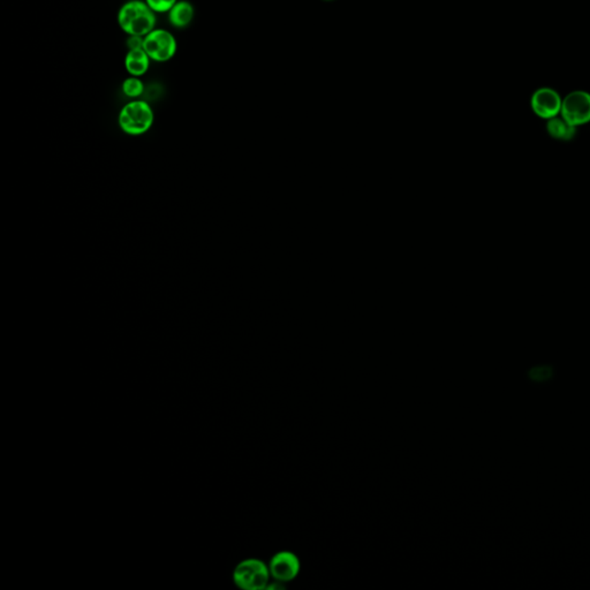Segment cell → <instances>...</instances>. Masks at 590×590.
Listing matches in <instances>:
<instances>
[{"mask_svg": "<svg viewBox=\"0 0 590 590\" xmlns=\"http://www.w3.org/2000/svg\"><path fill=\"white\" fill-rule=\"evenodd\" d=\"M156 13L148 6L145 0H129L120 7L118 23L128 36L145 37L156 28Z\"/></svg>", "mask_w": 590, "mask_h": 590, "instance_id": "cell-1", "label": "cell"}, {"mask_svg": "<svg viewBox=\"0 0 590 590\" xmlns=\"http://www.w3.org/2000/svg\"><path fill=\"white\" fill-rule=\"evenodd\" d=\"M154 124V112L145 101H133L126 104L119 114V126L129 136H142Z\"/></svg>", "mask_w": 590, "mask_h": 590, "instance_id": "cell-2", "label": "cell"}, {"mask_svg": "<svg viewBox=\"0 0 590 590\" xmlns=\"http://www.w3.org/2000/svg\"><path fill=\"white\" fill-rule=\"evenodd\" d=\"M269 566L260 559H246L239 562L233 572V580L239 588L258 590L267 587L270 579Z\"/></svg>", "mask_w": 590, "mask_h": 590, "instance_id": "cell-3", "label": "cell"}, {"mask_svg": "<svg viewBox=\"0 0 590 590\" xmlns=\"http://www.w3.org/2000/svg\"><path fill=\"white\" fill-rule=\"evenodd\" d=\"M143 50L151 60L165 63L176 56L178 50L176 40L170 32L165 29L155 28L145 36Z\"/></svg>", "mask_w": 590, "mask_h": 590, "instance_id": "cell-4", "label": "cell"}, {"mask_svg": "<svg viewBox=\"0 0 590 590\" xmlns=\"http://www.w3.org/2000/svg\"><path fill=\"white\" fill-rule=\"evenodd\" d=\"M560 116L578 127L590 121V94L587 91L575 90L562 98Z\"/></svg>", "mask_w": 590, "mask_h": 590, "instance_id": "cell-5", "label": "cell"}, {"mask_svg": "<svg viewBox=\"0 0 590 590\" xmlns=\"http://www.w3.org/2000/svg\"><path fill=\"white\" fill-rule=\"evenodd\" d=\"M562 98L555 89L549 87L537 89L531 96V107L534 114L549 120L560 114Z\"/></svg>", "mask_w": 590, "mask_h": 590, "instance_id": "cell-6", "label": "cell"}, {"mask_svg": "<svg viewBox=\"0 0 590 590\" xmlns=\"http://www.w3.org/2000/svg\"><path fill=\"white\" fill-rule=\"evenodd\" d=\"M301 568L300 559L291 551H279L271 558L269 571L275 581L289 582L298 577Z\"/></svg>", "mask_w": 590, "mask_h": 590, "instance_id": "cell-7", "label": "cell"}, {"mask_svg": "<svg viewBox=\"0 0 590 590\" xmlns=\"http://www.w3.org/2000/svg\"><path fill=\"white\" fill-rule=\"evenodd\" d=\"M169 14V23L174 28H186L192 23L195 16V8L187 0H178V3L171 8Z\"/></svg>", "mask_w": 590, "mask_h": 590, "instance_id": "cell-8", "label": "cell"}, {"mask_svg": "<svg viewBox=\"0 0 590 590\" xmlns=\"http://www.w3.org/2000/svg\"><path fill=\"white\" fill-rule=\"evenodd\" d=\"M150 57L143 49L128 50L125 58V68L132 76H145L150 67Z\"/></svg>", "mask_w": 590, "mask_h": 590, "instance_id": "cell-9", "label": "cell"}, {"mask_svg": "<svg viewBox=\"0 0 590 590\" xmlns=\"http://www.w3.org/2000/svg\"><path fill=\"white\" fill-rule=\"evenodd\" d=\"M546 131L551 138L562 140V141H570L577 136V127L567 123L562 116H557L548 120Z\"/></svg>", "mask_w": 590, "mask_h": 590, "instance_id": "cell-10", "label": "cell"}, {"mask_svg": "<svg viewBox=\"0 0 590 590\" xmlns=\"http://www.w3.org/2000/svg\"><path fill=\"white\" fill-rule=\"evenodd\" d=\"M121 89L127 97L136 98L143 94L145 85L138 76H131L123 82Z\"/></svg>", "mask_w": 590, "mask_h": 590, "instance_id": "cell-11", "label": "cell"}, {"mask_svg": "<svg viewBox=\"0 0 590 590\" xmlns=\"http://www.w3.org/2000/svg\"><path fill=\"white\" fill-rule=\"evenodd\" d=\"M155 13H169L178 0H145Z\"/></svg>", "mask_w": 590, "mask_h": 590, "instance_id": "cell-12", "label": "cell"}, {"mask_svg": "<svg viewBox=\"0 0 590 590\" xmlns=\"http://www.w3.org/2000/svg\"><path fill=\"white\" fill-rule=\"evenodd\" d=\"M143 42H145V37L129 36L126 41V45L128 47V50H138V49H143Z\"/></svg>", "mask_w": 590, "mask_h": 590, "instance_id": "cell-13", "label": "cell"}, {"mask_svg": "<svg viewBox=\"0 0 590 590\" xmlns=\"http://www.w3.org/2000/svg\"><path fill=\"white\" fill-rule=\"evenodd\" d=\"M531 374H534L531 376L533 380H543L544 377H546V374H550V369H548L546 367L534 368L533 371H531Z\"/></svg>", "mask_w": 590, "mask_h": 590, "instance_id": "cell-14", "label": "cell"}]
</instances>
